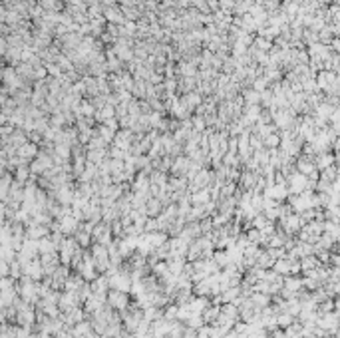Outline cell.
Segmentation results:
<instances>
[{"instance_id":"6da1fadb","label":"cell","mask_w":340,"mask_h":338,"mask_svg":"<svg viewBox=\"0 0 340 338\" xmlns=\"http://www.w3.org/2000/svg\"><path fill=\"white\" fill-rule=\"evenodd\" d=\"M90 257H92V263L96 267V273L104 275L110 267V257H108V249L100 243H94L92 249H90Z\"/></svg>"},{"instance_id":"7a4b0ae2","label":"cell","mask_w":340,"mask_h":338,"mask_svg":"<svg viewBox=\"0 0 340 338\" xmlns=\"http://www.w3.org/2000/svg\"><path fill=\"white\" fill-rule=\"evenodd\" d=\"M106 304L112 308V310H125L129 306V296L127 292H121V290H108V296H106Z\"/></svg>"},{"instance_id":"3957f363","label":"cell","mask_w":340,"mask_h":338,"mask_svg":"<svg viewBox=\"0 0 340 338\" xmlns=\"http://www.w3.org/2000/svg\"><path fill=\"white\" fill-rule=\"evenodd\" d=\"M92 239H94V243H100V245L108 247V245L113 241L112 227H110V223H104V221L96 223L94 229H92Z\"/></svg>"},{"instance_id":"277c9868","label":"cell","mask_w":340,"mask_h":338,"mask_svg":"<svg viewBox=\"0 0 340 338\" xmlns=\"http://www.w3.org/2000/svg\"><path fill=\"white\" fill-rule=\"evenodd\" d=\"M108 286H110V290H121V292H129V286H131V279H129V275H125V273H121L119 269L108 277Z\"/></svg>"},{"instance_id":"5b68a950","label":"cell","mask_w":340,"mask_h":338,"mask_svg":"<svg viewBox=\"0 0 340 338\" xmlns=\"http://www.w3.org/2000/svg\"><path fill=\"white\" fill-rule=\"evenodd\" d=\"M90 288H92V294H94V296H98L100 300L106 302V296H108V290H110L108 277H106V275H98L94 281H90Z\"/></svg>"},{"instance_id":"8992f818","label":"cell","mask_w":340,"mask_h":338,"mask_svg":"<svg viewBox=\"0 0 340 338\" xmlns=\"http://www.w3.org/2000/svg\"><path fill=\"white\" fill-rule=\"evenodd\" d=\"M80 249V245L76 243V239H64L60 243V253H62V263L70 267V261L74 257V253Z\"/></svg>"},{"instance_id":"52a82bcc","label":"cell","mask_w":340,"mask_h":338,"mask_svg":"<svg viewBox=\"0 0 340 338\" xmlns=\"http://www.w3.org/2000/svg\"><path fill=\"white\" fill-rule=\"evenodd\" d=\"M78 294L76 292H66V294H62L60 298H58V304H60V308L64 310V312H70V310H74L76 306H78Z\"/></svg>"},{"instance_id":"ba28073f","label":"cell","mask_w":340,"mask_h":338,"mask_svg":"<svg viewBox=\"0 0 340 338\" xmlns=\"http://www.w3.org/2000/svg\"><path fill=\"white\" fill-rule=\"evenodd\" d=\"M296 259H288V257H283V259H277L275 263H273V271L277 273V275H281V277H286V275H290V269H292V263H294Z\"/></svg>"},{"instance_id":"9c48e42d","label":"cell","mask_w":340,"mask_h":338,"mask_svg":"<svg viewBox=\"0 0 340 338\" xmlns=\"http://www.w3.org/2000/svg\"><path fill=\"white\" fill-rule=\"evenodd\" d=\"M249 300H251V304L255 306V310H263V308H267V306H271V296L269 294H263V292H253L251 296H249Z\"/></svg>"},{"instance_id":"30bf717a","label":"cell","mask_w":340,"mask_h":338,"mask_svg":"<svg viewBox=\"0 0 340 338\" xmlns=\"http://www.w3.org/2000/svg\"><path fill=\"white\" fill-rule=\"evenodd\" d=\"M294 167H296L298 173H302L304 177H308V175H312V173H316V171H318L316 165H314V161H312V159H308V157H300V159L294 163Z\"/></svg>"},{"instance_id":"8fae6325","label":"cell","mask_w":340,"mask_h":338,"mask_svg":"<svg viewBox=\"0 0 340 338\" xmlns=\"http://www.w3.org/2000/svg\"><path fill=\"white\" fill-rule=\"evenodd\" d=\"M219 306H221V304L209 302V306L201 312V318H203L205 324H215V322H217V318H219Z\"/></svg>"},{"instance_id":"7c38bea8","label":"cell","mask_w":340,"mask_h":338,"mask_svg":"<svg viewBox=\"0 0 340 338\" xmlns=\"http://www.w3.org/2000/svg\"><path fill=\"white\" fill-rule=\"evenodd\" d=\"M298 265H300V273H308V271H314L320 265V261L314 255H308V257L298 259Z\"/></svg>"},{"instance_id":"4fadbf2b","label":"cell","mask_w":340,"mask_h":338,"mask_svg":"<svg viewBox=\"0 0 340 338\" xmlns=\"http://www.w3.org/2000/svg\"><path fill=\"white\" fill-rule=\"evenodd\" d=\"M314 161V165L316 169H326L330 167V165H334V161H336V155H332V153H318V157L316 159H312Z\"/></svg>"},{"instance_id":"5bb4252c","label":"cell","mask_w":340,"mask_h":338,"mask_svg":"<svg viewBox=\"0 0 340 338\" xmlns=\"http://www.w3.org/2000/svg\"><path fill=\"white\" fill-rule=\"evenodd\" d=\"M189 163H191L189 157H175V161L171 163V169H173V173H177V175H185L187 169H189Z\"/></svg>"},{"instance_id":"9a60e30c","label":"cell","mask_w":340,"mask_h":338,"mask_svg":"<svg viewBox=\"0 0 340 338\" xmlns=\"http://www.w3.org/2000/svg\"><path fill=\"white\" fill-rule=\"evenodd\" d=\"M76 243L80 245V249H88L92 243V233L86 229H78L76 231Z\"/></svg>"},{"instance_id":"2e32d148","label":"cell","mask_w":340,"mask_h":338,"mask_svg":"<svg viewBox=\"0 0 340 338\" xmlns=\"http://www.w3.org/2000/svg\"><path fill=\"white\" fill-rule=\"evenodd\" d=\"M86 159H88V163L100 165L102 161H106V151L104 149H90V153H86Z\"/></svg>"},{"instance_id":"e0dca14e","label":"cell","mask_w":340,"mask_h":338,"mask_svg":"<svg viewBox=\"0 0 340 338\" xmlns=\"http://www.w3.org/2000/svg\"><path fill=\"white\" fill-rule=\"evenodd\" d=\"M255 183H257V175H255V171H245V173L241 175V185H243L247 191H251V189L255 187Z\"/></svg>"},{"instance_id":"ac0fdd59","label":"cell","mask_w":340,"mask_h":338,"mask_svg":"<svg viewBox=\"0 0 340 338\" xmlns=\"http://www.w3.org/2000/svg\"><path fill=\"white\" fill-rule=\"evenodd\" d=\"M294 322V316L292 314H286V312H279L277 314V326L279 328H286V326H290Z\"/></svg>"},{"instance_id":"d6986e66","label":"cell","mask_w":340,"mask_h":338,"mask_svg":"<svg viewBox=\"0 0 340 338\" xmlns=\"http://www.w3.org/2000/svg\"><path fill=\"white\" fill-rule=\"evenodd\" d=\"M279 143H281V139H279V135H275V133L267 135L265 141H263V145H267V147H277Z\"/></svg>"},{"instance_id":"ffe728a7","label":"cell","mask_w":340,"mask_h":338,"mask_svg":"<svg viewBox=\"0 0 340 338\" xmlns=\"http://www.w3.org/2000/svg\"><path fill=\"white\" fill-rule=\"evenodd\" d=\"M100 135H104L102 139L108 143V141H112L113 139V129L112 127H102V129H100Z\"/></svg>"},{"instance_id":"44dd1931","label":"cell","mask_w":340,"mask_h":338,"mask_svg":"<svg viewBox=\"0 0 340 338\" xmlns=\"http://www.w3.org/2000/svg\"><path fill=\"white\" fill-rule=\"evenodd\" d=\"M302 338H318V336H314V334H306V336H302Z\"/></svg>"},{"instance_id":"7402d4cb","label":"cell","mask_w":340,"mask_h":338,"mask_svg":"<svg viewBox=\"0 0 340 338\" xmlns=\"http://www.w3.org/2000/svg\"><path fill=\"white\" fill-rule=\"evenodd\" d=\"M115 338H121V334H119V336H115Z\"/></svg>"}]
</instances>
